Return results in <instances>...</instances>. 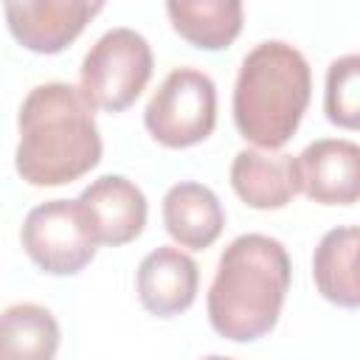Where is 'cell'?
I'll return each mask as SVG.
<instances>
[{
  "instance_id": "6da1fadb",
  "label": "cell",
  "mask_w": 360,
  "mask_h": 360,
  "mask_svg": "<svg viewBox=\"0 0 360 360\" xmlns=\"http://www.w3.org/2000/svg\"><path fill=\"white\" fill-rule=\"evenodd\" d=\"M17 174L31 186H65L101 158V135L90 101L65 82L37 84L17 115Z\"/></svg>"
},
{
  "instance_id": "7a4b0ae2",
  "label": "cell",
  "mask_w": 360,
  "mask_h": 360,
  "mask_svg": "<svg viewBox=\"0 0 360 360\" xmlns=\"http://www.w3.org/2000/svg\"><path fill=\"white\" fill-rule=\"evenodd\" d=\"M292 267L287 248L267 233H242L219 256L208 287V321L217 335L248 343L278 323Z\"/></svg>"
},
{
  "instance_id": "3957f363",
  "label": "cell",
  "mask_w": 360,
  "mask_h": 360,
  "mask_svg": "<svg viewBox=\"0 0 360 360\" xmlns=\"http://www.w3.org/2000/svg\"><path fill=\"white\" fill-rule=\"evenodd\" d=\"M312 73L298 48L281 39L259 42L239 68L233 87V121L259 149L284 146L309 104Z\"/></svg>"
},
{
  "instance_id": "277c9868",
  "label": "cell",
  "mask_w": 360,
  "mask_h": 360,
  "mask_svg": "<svg viewBox=\"0 0 360 360\" xmlns=\"http://www.w3.org/2000/svg\"><path fill=\"white\" fill-rule=\"evenodd\" d=\"M152 48L132 28H110L84 53L79 90L96 110L121 112L152 79Z\"/></svg>"
},
{
  "instance_id": "5b68a950",
  "label": "cell",
  "mask_w": 360,
  "mask_h": 360,
  "mask_svg": "<svg viewBox=\"0 0 360 360\" xmlns=\"http://www.w3.org/2000/svg\"><path fill=\"white\" fill-rule=\"evenodd\" d=\"M143 124L149 135L169 149L205 141L217 124V87L211 76L197 68H174L152 93Z\"/></svg>"
},
{
  "instance_id": "8992f818",
  "label": "cell",
  "mask_w": 360,
  "mask_h": 360,
  "mask_svg": "<svg viewBox=\"0 0 360 360\" xmlns=\"http://www.w3.org/2000/svg\"><path fill=\"white\" fill-rule=\"evenodd\" d=\"M20 236L28 259L48 276H76L96 256V242L76 200L39 202L28 211Z\"/></svg>"
},
{
  "instance_id": "52a82bcc",
  "label": "cell",
  "mask_w": 360,
  "mask_h": 360,
  "mask_svg": "<svg viewBox=\"0 0 360 360\" xmlns=\"http://www.w3.org/2000/svg\"><path fill=\"white\" fill-rule=\"evenodd\" d=\"M76 202L96 245H127L141 236L146 225V197L132 180L121 174H104L93 180Z\"/></svg>"
},
{
  "instance_id": "ba28073f",
  "label": "cell",
  "mask_w": 360,
  "mask_h": 360,
  "mask_svg": "<svg viewBox=\"0 0 360 360\" xmlns=\"http://www.w3.org/2000/svg\"><path fill=\"white\" fill-rule=\"evenodd\" d=\"M104 8L87 0H22L6 3L11 37L34 53H59Z\"/></svg>"
},
{
  "instance_id": "9c48e42d",
  "label": "cell",
  "mask_w": 360,
  "mask_h": 360,
  "mask_svg": "<svg viewBox=\"0 0 360 360\" xmlns=\"http://www.w3.org/2000/svg\"><path fill=\"white\" fill-rule=\"evenodd\" d=\"M298 191L321 205H354L360 197V146L346 138H321L298 158Z\"/></svg>"
},
{
  "instance_id": "30bf717a",
  "label": "cell",
  "mask_w": 360,
  "mask_h": 360,
  "mask_svg": "<svg viewBox=\"0 0 360 360\" xmlns=\"http://www.w3.org/2000/svg\"><path fill=\"white\" fill-rule=\"evenodd\" d=\"M135 284L146 312L158 318H174L194 304L200 270L188 253L166 245L143 256V262L138 264Z\"/></svg>"
},
{
  "instance_id": "8fae6325",
  "label": "cell",
  "mask_w": 360,
  "mask_h": 360,
  "mask_svg": "<svg viewBox=\"0 0 360 360\" xmlns=\"http://www.w3.org/2000/svg\"><path fill=\"white\" fill-rule=\"evenodd\" d=\"M231 186L256 211L284 208L298 194L295 158L270 149H242L231 163Z\"/></svg>"
},
{
  "instance_id": "7c38bea8",
  "label": "cell",
  "mask_w": 360,
  "mask_h": 360,
  "mask_svg": "<svg viewBox=\"0 0 360 360\" xmlns=\"http://www.w3.org/2000/svg\"><path fill=\"white\" fill-rule=\"evenodd\" d=\"M163 225L180 248L205 250L219 239L225 228V211L208 186L186 180V183H174L166 191Z\"/></svg>"
},
{
  "instance_id": "4fadbf2b",
  "label": "cell",
  "mask_w": 360,
  "mask_h": 360,
  "mask_svg": "<svg viewBox=\"0 0 360 360\" xmlns=\"http://www.w3.org/2000/svg\"><path fill=\"white\" fill-rule=\"evenodd\" d=\"M357 248L360 231L354 225H343L329 231L312 256V278L318 292L346 309L360 304V284H357Z\"/></svg>"
},
{
  "instance_id": "5bb4252c",
  "label": "cell",
  "mask_w": 360,
  "mask_h": 360,
  "mask_svg": "<svg viewBox=\"0 0 360 360\" xmlns=\"http://www.w3.org/2000/svg\"><path fill=\"white\" fill-rule=\"evenodd\" d=\"M166 14L172 28L202 51L228 48L239 37L245 17L239 0H169Z\"/></svg>"
},
{
  "instance_id": "9a60e30c",
  "label": "cell",
  "mask_w": 360,
  "mask_h": 360,
  "mask_svg": "<svg viewBox=\"0 0 360 360\" xmlns=\"http://www.w3.org/2000/svg\"><path fill=\"white\" fill-rule=\"evenodd\" d=\"M59 323L42 304H11L0 312V360H53Z\"/></svg>"
},
{
  "instance_id": "2e32d148",
  "label": "cell",
  "mask_w": 360,
  "mask_h": 360,
  "mask_svg": "<svg viewBox=\"0 0 360 360\" xmlns=\"http://www.w3.org/2000/svg\"><path fill=\"white\" fill-rule=\"evenodd\" d=\"M323 110L332 124L343 129H357L360 124V56L357 53H346L329 65Z\"/></svg>"
},
{
  "instance_id": "e0dca14e",
  "label": "cell",
  "mask_w": 360,
  "mask_h": 360,
  "mask_svg": "<svg viewBox=\"0 0 360 360\" xmlns=\"http://www.w3.org/2000/svg\"><path fill=\"white\" fill-rule=\"evenodd\" d=\"M202 360H233V357H222V354H208V357H202Z\"/></svg>"
}]
</instances>
